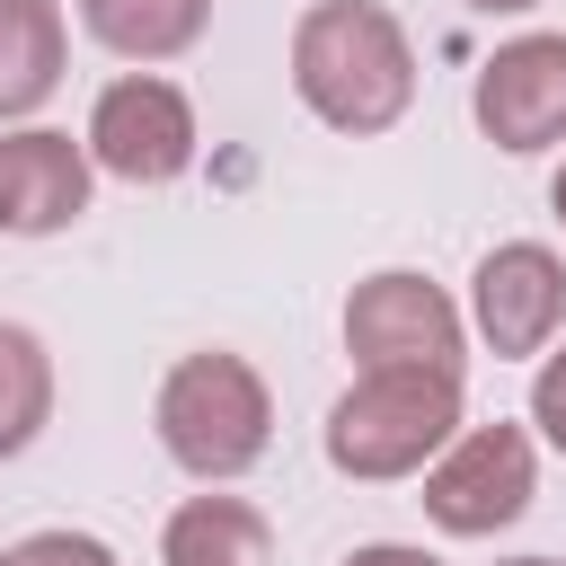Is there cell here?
Listing matches in <instances>:
<instances>
[{
    "label": "cell",
    "mask_w": 566,
    "mask_h": 566,
    "mask_svg": "<svg viewBox=\"0 0 566 566\" xmlns=\"http://www.w3.org/2000/svg\"><path fill=\"white\" fill-rule=\"evenodd\" d=\"M469 124L513 159L557 150L566 142V35H548V27L504 35L469 80Z\"/></svg>",
    "instance_id": "cell-8"
},
{
    "label": "cell",
    "mask_w": 566,
    "mask_h": 566,
    "mask_svg": "<svg viewBox=\"0 0 566 566\" xmlns=\"http://www.w3.org/2000/svg\"><path fill=\"white\" fill-rule=\"evenodd\" d=\"M9 566H124L97 531H71V522H44V531H27L18 548H9Z\"/></svg>",
    "instance_id": "cell-14"
},
{
    "label": "cell",
    "mask_w": 566,
    "mask_h": 566,
    "mask_svg": "<svg viewBox=\"0 0 566 566\" xmlns=\"http://www.w3.org/2000/svg\"><path fill=\"white\" fill-rule=\"evenodd\" d=\"M345 354L354 371H469V310L416 274V265H380L345 292Z\"/></svg>",
    "instance_id": "cell-4"
},
{
    "label": "cell",
    "mask_w": 566,
    "mask_h": 566,
    "mask_svg": "<svg viewBox=\"0 0 566 566\" xmlns=\"http://www.w3.org/2000/svg\"><path fill=\"white\" fill-rule=\"evenodd\" d=\"M71 71V18L62 0H0V133L27 124Z\"/></svg>",
    "instance_id": "cell-10"
},
{
    "label": "cell",
    "mask_w": 566,
    "mask_h": 566,
    "mask_svg": "<svg viewBox=\"0 0 566 566\" xmlns=\"http://www.w3.org/2000/svg\"><path fill=\"white\" fill-rule=\"evenodd\" d=\"M336 566H442V557L416 548V539H363V548H345Z\"/></svg>",
    "instance_id": "cell-16"
},
{
    "label": "cell",
    "mask_w": 566,
    "mask_h": 566,
    "mask_svg": "<svg viewBox=\"0 0 566 566\" xmlns=\"http://www.w3.org/2000/svg\"><path fill=\"white\" fill-rule=\"evenodd\" d=\"M539 495V433L531 424H460L451 451L424 469V522L451 539H495Z\"/></svg>",
    "instance_id": "cell-5"
},
{
    "label": "cell",
    "mask_w": 566,
    "mask_h": 566,
    "mask_svg": "<svg viewBox=\"0 0 566 566\" xmlns=\"http://www.w3.org/2000/svg\"><path fill=\"white\" fill-rule=\"evenodd\" d=\"M504 566H566V557H504Z\"/></svg>",
    "instance_id": "cell-19"
},
{
    "label": "cell",
    "mask_w": 566,
    "mask_h": 566,
    "mask_svg": "<svg viewBox=\"0 0 566 566\" xmlns=\"http://www.w3.org/2000/svg\"><path fill=\"white\" fill-rule=\"evenodd\" d=\"M469 336L495 363H539L566 336V256L548 239H495L469 265Z\"/></svg>",
    "instance_id": "cell-7"
},
{
    "label": "cell",
    "mask_w": 566,
    "mask_h": 566,
    "mask_svg": "<svg viewBox=\"0 0 566 566\" xmlns=\"http://www.w3.org/2000/svg\"><path fill=\"white\" fill-rule=\"evenodd\" d=\"M150 433H159V451H168L186 478L230 486V478H248V469L265 460V442H274V389H265V371H256L248 354L195 345V354H177V363L159 371Z\"/></svg>",
    "instance_id": "cell-2"
},
{
    "label": "cell",
    "mask_w": 566,
    "mask_h": 566,
    "mask_svg": "<svg viewBox=\"0 0 566 566\" xmlns=\"http://www.w3.org/2000/svg\"><path fill=\"white\" fill-rule=\"evenodd\" d=\"M292 97L345 142L398 133L407 106H416V44H407L398 9H380V0H310L292 18Z\"/></svg>",
    "instance_id": "cell-1"
},
{
    "label": "cell",
    "mask_w": 566,
    "mask_h": 566,
    "mask_svg": "<svg viewBox=\"0 0 566 566\" xmlns=\"http://www.w3.org/2000/svg\"><path fill=\"white\" fill-rule=\"evenodd\" d=\"M0 566H9V557H0Z\"/></svg>",
    "instance_id": "cell-20"
},
{
    "label": "cell",
    "mask_w": 566,
    "mask_h": 566,
    "mask_svg": "<svg viewBox=\"0 0 566 566\" xmlns=\"http://www.w3.org/2000/svg\"><path fill=\"white\" fill-rule=\"evenodd\" d=\"M531 433L566 460V336L539 354V371H531Z\"/></svg>",
    "instance_id": "cell-15"
},
{
    "label": "cell",
    "mask_w": 566,
    "mask_h": 566,
    "mask_svg": "<svg viewBox=\"0 0 566 566\" xmlns=\"http://www.w3.org/2000/svg\"><path fill=\"white\" fill-rule=\"evenodd\" d=\"M548 203H557V221H566V168H557V177H548Z\"/></svg>",
    "instance_id": "cell-18"
},
{
    "label": "cell",
    "mask_w": 566,
    "mask_h": 566,
    "mask_svg": "<svg viewBox=\"0 0 566 566\" xmlns=\"http://www.w3.org/2000/svg\"><path fill=\"white\" fill-rule=\"evenodd\" d=\"M460 9H469V18H531L539 0H460Z\"/></svg>",
    "instance_id": "cell-17"
},
{
    "label": "cell",
    "mask_w": 566,
    "mask_h": 566,
    "mask_svg": "<svg viewBox=\"0 0 566 566\" xmlns=\"http://www.w3.org/2000/svg\"><path fill=\"white\" fill-rule=\"evenodd\" d=\"M88 195H97L88 142H71L53 124H9L0 133V239H53L88 212Z\"/></svg>",
    "instance_id": "cell-9"
},
{
    "label": "cell",
    "mask_w": 566,
    "mask_h": 566,
    "mask_svg": "<svg viewBox=\"0 0 566 566\" xmlns=\"http://www.w3.org/2000/svg\"><path fill=\"white\" fill-rule=\"evenodd\" d=\"M159 566H274V522L248 495L203 486L159 522Z\"/></svg>",
    "instance_id": "cell-11"
},
{
    "label": "cell",
    "mask_w": 566,
    "mask_h": 566,
    "mask_svg": "<svg viewBox=\"0 0 566 566\" xmlns=\"http://www.w3.org/2000/svg\"><path fill=\"white\" fill-rule=\"evenodd\" d=\"M71 9H80V27H88L115 62H133V71H159V62L195 53L203 27H212V0H71Z\"/></svg>",
    "instance_id": "cell-12"
},
{
    "label": "cell",
    "mask_w": 566,
    "mask_h": 566,
    "mask_svg": "<svg viewBox=\"0 0 566 566\" xmlns=\"http://www.w3.org/2000/svg\"><path fill=\"white\" fill-rule=\"evenodd\" d=\"M53 424V345L27 318H0V460H18Z\"/></svg>",
    "instance_id": "cell-13"
},
{
    "label": "cell",
    "mask_w": 566,
    "mask_h": 566,
    "mask_svg": "<svg viewBox=\"0 0 566 566\" xmlns=\"http://www.w3.org/2000/svg\"><path fill=\"white\" fill-rule=\"evenodd\" d=\"M460 424H469L460 380H442V371H354V389L318 424V451L354 486H398V478H424L451 451Z\"/></svg>",
    "instance_id": "cell-3"
},
{
    "label": "cell",
    "mask_w": 566,
    "mask_h": 566,
    "mask_svg": "<svg viewBox=\"0 0 566 566\" xmlns=\"http://www.w3.org/2000/svg\"><path fill=\"white\" fill-rule=\"evenodd\" d=\"M80 142H88L97 177H115V186H177L203 150V124H195V97L168 71H124V80L97 88Z\"/></svg>",
    "instance_id": "cell-6"
}]
</instances>
